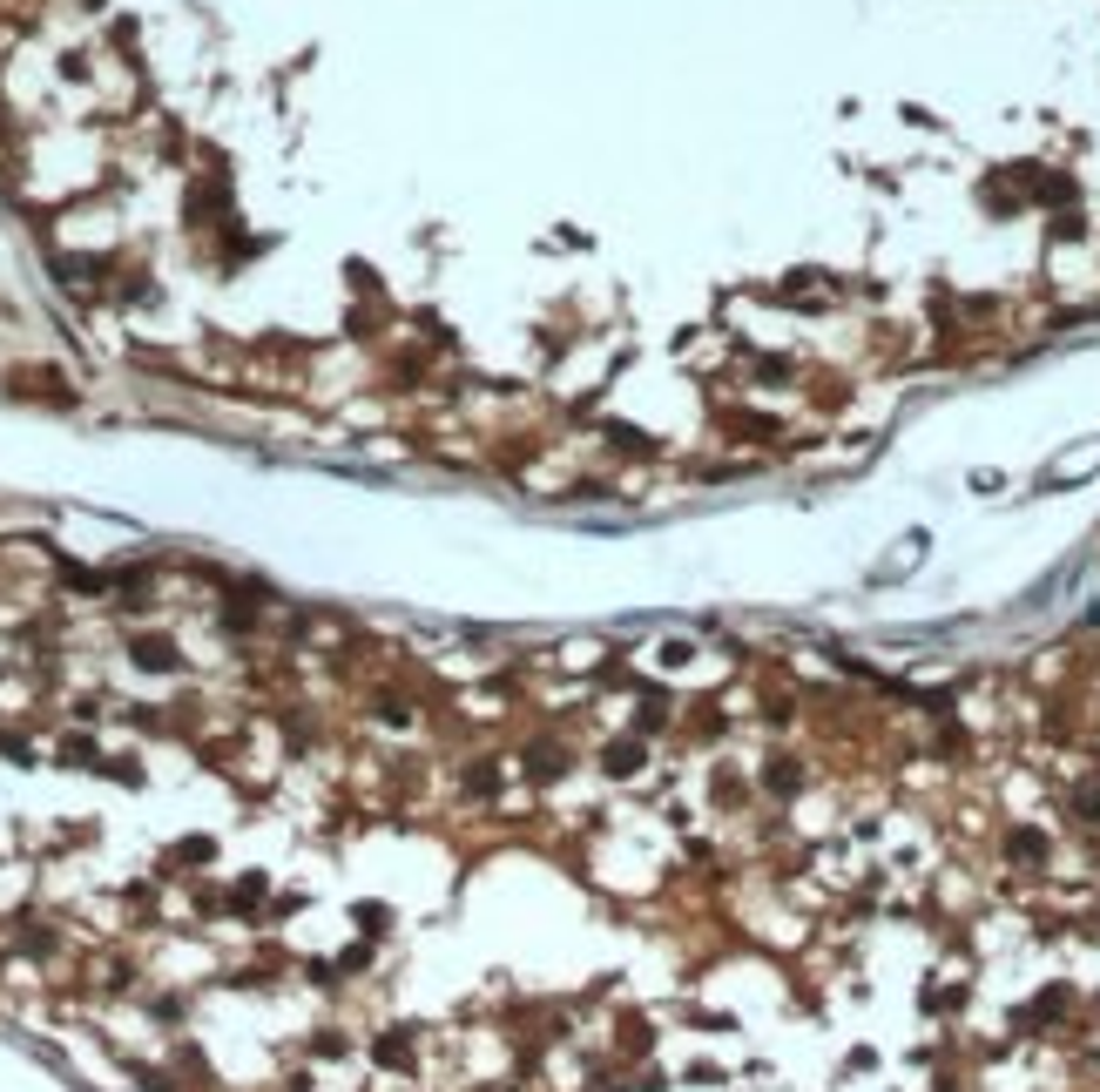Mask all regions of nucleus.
<instances>
[{
    "label": "nucleus",
    "mask_w": 1100,
    "mask_h": 1092,
    "mask_svg": "<svg viewBox=\"0 0 1100 1092\" xmlns=\"http://www.w3.org/2000/svg\"><path fill=\"white\" fill-rule=\"evenodd\" d=\"M601 432H608V446H615V452H635V459H655V452H662L649 432H641V425H621V418H608Z\"/></svg>",
    "instance_id": "f257e3e1"
},
{
    "label": "nucleus",
    "mask_w": 1100,
    "mask_h": 1092,
    "mask_svg": "<svg viewBox=\"0 0 1100 1092\" xmlns=\"http://www.w3.org/2000/svg\"><path fill=\"white\" fill-rule=\"evenodd\" d=\"M723 432H743V438H783V418H769V412H723Z\"/></svg>",
    "instance_id": "f03ea898"
}]
</instances>
